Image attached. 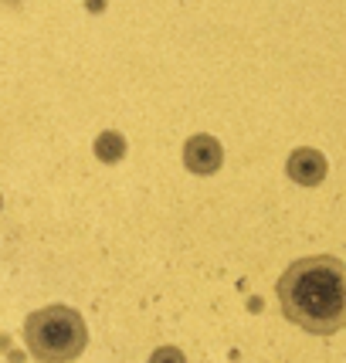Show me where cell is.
I'll list each match as a JSON object with an SVG mask.
<instances>
[{"label":"cell","mask_w":346,"mask_h":363,"mask_svg":"<svg viewBox=\"0 0 346 363\" xmlns=\"http://www.w3.org/2000/svg\"><path fill=\"white\" fill-rule=\"evenodd\" d=\"M95 157L102 160V163H119V160L126 157V140L119 136V133H102V136H95Z\"/></svg>","instance_id":"obj_5"},{"label":"cell","mask_w":346,"mask_h":363,"mask_svg":"<svg viewBox=\"0 0 346 363\" xmlns=\"http://www.w3.org/2000/svg\"><path fill=\"white\" fill-rule=\"evenodd\" d=\"M221 163H224V150H221V143L214 136L197 133V136H190L184 143V167H187L190 174L211 177L221 170Z\"/></svg>","instance_id":"obj_3"},{"label":"cell","mask_w":346,"mask_h":363,"mask_svg":"<svg viewBox=\"0 0 346 363\" xmlns=\"http://www.w3.org/2000/svg\"><path fill=\"white\" fill-rule=\"evenodd\" d=\"M279 302L289 323L313 336H333L346 323V272L333 255L292 262L279 279Z\"/></svg>","instance_id":"obj_1"},{"label":"cell","mask_w":346,"mask_h":363,"mask_svg":"<svg viewBox=\"0 0 346 363\" xmlns=\"http://www.w3.org/2000/svg\"><path fill=\"white\" fill-rule=\"evenodd\" d=\"M285 174L292 177L296 184H302V187H316V184H323V180H326L330 163H326V157H323L319 150H313V146H299V150H292V153H289Z\"/></svg>","instance_id":"obj_4"},{"label":"cell","mask_w":346,"mask_h":363,"mask_svg":"<svg viewBox=\"0 0 346 363\" xmlns=\"http://www.w3.org/2000/svg\"><path fill=\"white\" fill-rule=\"evenodd\" d=\"M0 207H4V197H0Z\"/></svg>","instance_id":"obj_8"},{"label":"cell","mask_w":346,"mask_h":363,"mask_svg":"<svg viewBox=\"0 0 346 363\" xmlns=\"http://www.w3.org/2000/svg\"><path fill=\"white\" fill-rule=\"evenodd\" d=\"M0 4H4V7H21L24 0H0Z\"/></svg>","instance_id":"obj_7"},{"label":"cell","mask_w":346,"mask_h":363,"mask_svg":"<svg viewBox=\"0 0 346 363\" xmlns=\"http://www.w3.org/2000/svg\"><path fill=\"white\" fill-rule=\"evenodd\" d=\"M24 343L38 363H72L89 347V326L72 306H45L24 319Z\"/></svg>","instance_id":"obj_2"},{"label":"cell","mask_w":346,"mask_h":363,"mask_svg":"<svg viewBox=\"0 0 346 363\" xmlns=\"http://www.w3.org/2000/svg\"><path fill=\"white\" fill-rule=\"evenodd\" d=\"M150 363H187L184 360V353L177 347H160L153 357H150Z\"/></svg>","instance_id":"obj_6"}]
</instances>
